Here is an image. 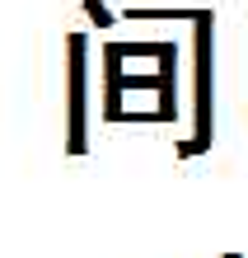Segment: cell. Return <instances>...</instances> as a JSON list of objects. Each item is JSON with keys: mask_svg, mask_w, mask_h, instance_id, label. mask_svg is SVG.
I'll return each mask as SVG.
<instances>
[{"mask_svg": "<svg viewBox=\"0 0 248 258\" xmlns=\"http://www.w3.org/2000/svg\"><path fill=\"white\" fill-rule=\"evenodd\" d=\"M197 136L178 146V155H201L211 150V10L197 14Z\"/></svg>", "mask_w": 248, "mask_h": 258, "instance_id": "cell-1", "label": "cell"}, {"mask_svg": "<svg viewBox=\"0 0 248 258\" xmlns=\"http://www.w3.org/2000/svg\"><path fill=\"white\" fill-rule=\"evenodd\" d=\"M66 47H70V136H66V150L85 155L89 150V136H85V33H70Z\"/></svg>", "mask_w": 248, "mask_h": 258, "instance_id": "cell-2", "label": "cell"}, {"mask_svg": "<svg viewBox=\"0 0 248 258\" xmlns=\"http://www.w3.org/2000/svg\"><path fill=\"white\" fill-rule=\"evenodd\" d=\"M103 117L108 122H122V47L103 52Z\"/></svg>", "mask_w": 248, "mask_h": 258, "instance_id": "cell-3", "label": "cell"}, {"mask_svg": "<svg viewBox=\"0 0 248 258\" xmlns=\"http://www.w3.org/2000/svg\"><path fill=\"white\" fill-rule=\"evenodd\" d=\"M85 10H89V19H94L99 28H108V24H113V14H108V10L99 5V0H89V5H85Z\"/></svg>", "mask_w": 248, "mask_h": 258, "instance_id": "cell-4", "label": "cell"}]
</instances>
